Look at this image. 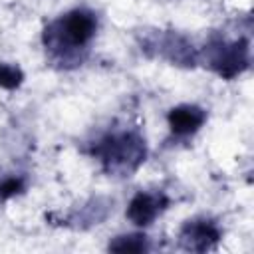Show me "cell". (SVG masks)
I'll list each match as a JSON object with an SVG mask.
<instances>
[{
    "label": "cell",
    "mask_w": 254,
    "mask_h": 254,
    "mask_svg": "<svg viewBox=\"0 0 254 254\" xmlns=\"http://www.w3.org/2000/svg\"><path fill=\"white\" fill-rule=\"evenodd\" d=\"M167 121L175 135H192L206 121V111L198 105H179L169 111Z\"/></svg>",
    "instance_id": "obj_5"
},
{
    "label": "cell",
    "mask_w": 254,
    "mask_h": 254,
    "mask_svg": "<svg viewBox=\"0 0 254 254\" xmlns=\"http://www.w3.org/2000/svg\"><path fill=\"white\" fill-rule=\"evenodd\" d=\"M218 238L220 232L210 220H189L181 232V242L189 250H208Z\"/></svg>",
    "instance_id": "obj_6"
},
{
    "label": "cell",
    "mask_w": 254,
    "mask_h": 254,
    "mask_svg": "<svg viewBox=\"0 0 254 254\" xmlns=\"http://www.w3.org/2000/svg\"><path fill=\"white\" fill-rule=\"evenodd\" d=\"M169 204V200L163 194H151V192H137L129 206H127V216L133 224L137 226H147L151 224L157 214Z\"/></svg>",
    "instance_id": "obj_4"
},
{
    "label": "cell",
    "mask_w": 254,
    "mask_h": 254,
    "mask_svg": "<svg viewBox=\"0 0 254 254\" xmlns=\"http://www.w3.org/2000/svg\"><path fill=\"white\" fill-rule=\"evenodd\" d=\"M246 64H248V44L244 40L232 44H220L210 58V65L222 77H234L246 67Z\"/></svg>",
    "instance_id": "obj_3"
},
{
    "label": "cell",
    "mask_w": 254,
    "mask_h": 254,
    "mask_svg": "<svg viewBox=\"0 0 254 254\" xmlns=\"http://www.w3.org/2000/svg\"><path fill=\"white\" fill-rule=\"evenodd\" d=\"M24 75L18 67L8 65V64H0V87L4 89H16L20 87Z\"/></svg>",
    "instance_id": "obj_8"
},
{
    "label": "cell",
    "mask_w": 254,
    "mask_h": 254,
    "mask_svg": "<svg viewBox=\"0 0 254 254\" xmlns=\"http://www.w3.org/2000/svg\"><path fill=\"white\" fill-rule=\"evenodd\" d=\"M97 30V18L87 10H71L46 28V46L52 50H81Z\"/></svg>",
    "instance_id": "obj_1"
},
{
    "label": "cell",
    "mask_w": 254,
    "mask_h": 254,
    "mask_svg": "<svg viewBox=\"0 0 254 254\" xmlns=\"http://www.w3.org/2000/svg\"><path fill=\"white\" fill-rule=\"evenodd\" d=\"M109 250H115V252H143V250H147V238L143 234L117 236L109 244Z\"/></svg>",
    "instance_id": "obj_7"
},
{
    "label": "cell",
    "mask_w": 254,
    "mask_h": 254,
    "mask_svg": "<svg viewBox=\"0 0 254 254\" xmlns=\"http://www.w3.org/2000/svg\"><path fill=\"white\" fill-rule=\"evenodd\" d=\"M24 190V179L20 177H8L0 183V200H6L10 196H16Z\"/></svg>",
    "instance_id": "obj_9"
},
{
    "label": "cell",
    "mask_w": 254,
    "mask_h": 254,
    "mask_svg": "<svg viewBox=\"0 0 254 254\" xmlns=\"http://www.w3.org/2000/svg\"><path fill=\"white\" fill-rule=\"evenodd\" d=\"M93 153L105 169L131 173L145 161V141L137 133H111L95 145Z\"/></svg>",
    "instance_id": "obj_2"
}]
</instances>
